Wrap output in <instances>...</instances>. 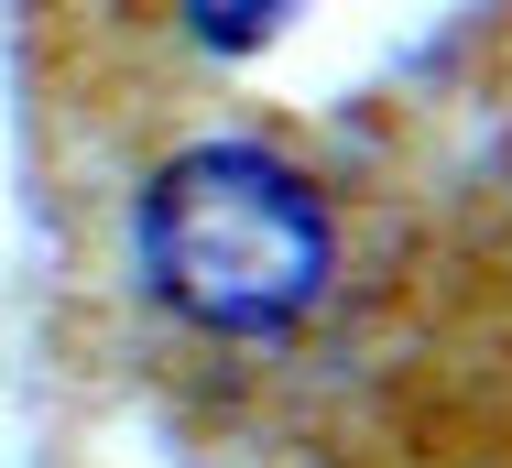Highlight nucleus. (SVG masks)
Returning a JSON list of instances; mask_svg holds the SVG:
<instances>
[{
  "label": "nucleus",
  "mask_w": 512,
  "mask_h": 468,
  "mask_svg": "<svg viewBox=\"0 0 512 468\" xmlns=\"http://www.w3.org/2000/svg\"><path fill=\"white\" fill-rule=\"evenodd\" d=\"M131 251H142V283L186 327H207V338H284L327 294L338 229H327V196L284 153L197 142V153H175L142 186Z\"/></svg>",
  "instance_id": "1"
},
{
  "label": "nucleus",
  "mask_w": 512,
  "mask_h": 468,
  "mask_svg": "<svg viewBox=\"0 0 512 468\" xmlns=\"http://www.w3.org/2000/svg\"><path fill=\"white\" fill-rule=\"evenodd\" d=\"M295 0H186V22H197V44H218V55H251L273 22H284Z\"/></svg>",
  "instance_id": "2"
}]
</instances>
